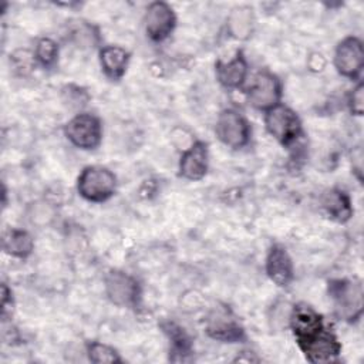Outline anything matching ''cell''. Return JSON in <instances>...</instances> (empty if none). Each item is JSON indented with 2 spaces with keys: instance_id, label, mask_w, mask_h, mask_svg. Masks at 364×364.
Segmentation results:
<instances>
[{
  "instance_id": "6da1fadb",
  "label": "cell",
  "mask_w": 364,
  "mask_h": 364,
  "mask_svg": "<svg viewBox=\"0 0 364 364\" xmlns=\"http://www.w3.org/2000/svg\"><path fill=\"white\" fill-rule=\"evenodd\" d=\"M290 327L300 350L311 363H330L337 360L341 346L326 327L323 317L306 304L296 306L290 314Z\"/></svg>"
},
{
  "instance_id": "7a4b0ae2",
  "label": "cell",
  "mask_w": 364,
  "mask_h": 364,
  "mask_svg": "<svg viewBox=\"0 0 364 364\" xmlns=\"http://www.w3.org/2000/svg\"><path fill=\"white\" fill-rule=\"evenodd\" d=\"M77 189L88 202H105L115 193L117 178L104 166H85L77 179Z\"/></svg>"
},
{
  "instance_id": "3957f363",
  "label": "cell",
  "mask_w": 364,
  "mask_h": 364,
  "mask_svg": "<svg viewBox=\"0 0 364 364\" xmlns=\"http://www.w3.org/2000/svg\"><path fill=\"white\" fill-rule=\"evenodd\" d=\"M328 294L340 318L347 321L360 318L363 313V286L360 282L333 280L328 283Z\"/></svg>"
},
{
  "instance_id": "277c9868",
  "label": "cell",
  "mask_w": 364,
  "mask_h": 364,
  "mask_svg": "<svg viewBox=\"0 0 364 364\" xmlns=\"http://www.w3.org/2000/svg\"><path fill=\"white\" fill-rule=\"evenodd\" d=\"M264 125L267 132L284 146L293 144L301 134V122L297 114L283 104L266 111Z\"/></svg>"
},
{
  "instance_id": "5b68a950",
  "label": "cell",
  "mask_w": 364,
  "mask_h": 364,
  "mask_svg": "<svg viewBox=\"0 0 364 364\" xmlns=\"http://www.w3.org/2000/svg\"><path fill=\"white\" fill-rule=\"evenodd\" d=\"M65 138L80 149H94L102 138L101 121L92 114H78L64 127Z\"/></svg>"
},
{
  "instance_id": "8992f818",
  "label": "cell",
  "mask_w": 364,
  "mask_h": 364,
  "mask_svg": "<svg viewBox=\"0 0 364 364\" xmlns=\"http://www.w3.org/2000/svg\"><path fill=\"white\" fill-rule=\"evenodd\" d=\"M215 132L222 144L229 148H243L250 138V127L245 117L237 111L228 108L223 109L216 119Z\"/></svg>"
},
{
  "instance_id": "52a82bcc",
  "label": "cell",
  "mask_w": 364,
  "mask_h": 364,
  "mask_svg": "<svg viewBox=\"0 0 364 364\" xmlns=\"http://www.w3.org/2000/svg\"><path fill=\"white\" fill-rule=\"evenodd\" d=\"M282 85L276 75L269 71H259L247 90V102L259 111H269L280 104Z\"/></svg>"
},
{
  "instance_id": "ba28073f",
  "label": "cell",
  "mask_w": 364,
  "mask_h": 364,
  "mask_svg": "<svg viewBox=\"0 0 364 364\" xmlns=\"http://www.w3.org/2000/svg\"><path fill=\"white\" fill-rule=\"evenodd\" d=\"M105 293L111 303L119 307H135L141 297L136 279L119 270H111L105 276Z\"/></svg>"
},
{
  "instance_id": "9c48e42d",
  "label": "cell",
  "mask_w": 364,
  "mask_h": 364,
  "mask_svg": "<svg viewBox=\"0 0 364 364\" xmlns=\"http://www.w3.org/2000/svg\"><path fill=\"white\" fill-rule=\"evenodd\" d=\"M206 334L222 343H237L245 338V330L228 307L213 309L205 324Z\"/></svg>"
},
{
  "instance_id": "30bf717a",
  "label": "cell",
  "mask_w": 364,
  "mask_h": 364,
  "mask_svg": "<svg viewBox=\"0 0 364 364\" xmlns=\"http://www.w3.org/2000/svg\"><path fill=\"white\" fill-rule=\"evenodd\" d=\"M334 65L341 75L355 80L364 67V47L361 40L347 37L340 41L334 53Z\"/></svg>"
},
{
  "instance_id": "8fae6325",
  "label": "cell",
  "mask_w": 364,
  "mask_h": 364,
  "mask_svg": "<svg viewBox=\"0 0 364 364\" xmlns=\"http://www.w3.org/2000/svg\"><path fill=\"white\" fill-rule=\"evenodd\" d=\"M144 24L146 36L152 41H164L173 31L176 17L169 4L164 1H155L148 6Z\"/></svg>"
},
{
  "instance_id": "7c38bea8",
  "label": "cell",
  "mask_w": 364,
  "mask_h": 364,
  "mask_svg": "<svg viewBox=\"0 0 364 364\" xmlns=\"http://www.w3.org/2000/svg\"><path fill=\"white\" fill-rule=\"evenodd\" d=\"M208 171V146L202 141L193 142L183 151L179 161V175L188 181H200Z\"/></svg>"
},
{
  "instance_id": "4fadbf2b",
  "label": "cell",
  "mask_w": 364,
  "mask_h": 364,
  "mask_svg": "<svg viewBox=\"0 0 364 364\" xmlns=\"http://www.w3.org/2000/svg\"><path fill=\"white\" fill-rule=\"evenodd\" d=\"M266 273L273 283L286 287L291 283L294 272L293 262L283 246L274 245L266 257Z\"/></svg>"
},
{
  "instance_id": "5bb4252c",
  "label": "cell",
  "mask_w": 364,
  "mask_h": 364,
  "mask_svg": "<svg viewBox=\"0 0 364 364\" xmlns=\"http://www.w3.org/2000/svg\"><path fill=\"white\" fill-rule=\"evenodd\" d=\"M216 78L226 88H239L247 75V63L242 51H237L236 55L225 61L216 63Z\"/></svg>"
},
{
  "instance_id": "9a60e30c",
  "label": "cell",
  "mask_w": 364,
  "mask_h": 364,
  "mask_svg": "<svg viewBox=\"0 0 364 364\" xmlns=\"http://www.w3.org/2000/svg\"><path fill=\"white\" fill-rule=\"evenodd\" d=\"M129 54L119 46H105L100 51V63L104 74L111 80H119L128 67Z\"/></svg>"
},
{
  "instance_id": "2e32d148",
  "label": "cell",
  "mask_w": 364,
  "mask_h": 364,
  "mask_svg": "<svg viewBox=\"0 0 364 364\" xmlns=\"http://www.w3.org/2000/svg\"><path fill=\"white\" fill-rule=\"evenodd\" d=\"M321 206L326 213L337 222H347L353 215L351 200L341 189L327 191L321 198Z\"/></svg>"
},
{
  "instance_id": "e0dca14e",
  "label": "cell",
  "mask_w": 364,
  "mask_h": 364,
  "mask_svg": "<svg viewBox=\"0 0 364 364\" xmlns=\"http://www.w3.org/2000/svg\"><path fill=\"white\" fill-rule=\"evenodd\" d=\"M164 331L168 334L171 341V361H189L192 346L188 334L175 323L164 324Z\"/></svg>"
},
{
  "instance_id": "ac0fdd59",
  "label": "cell",
  "mask_w": 364,
  "mask_h": 364,
  "mask_svg": "<svg viewBox=\"0 0 364 364\" xmlns=\"http://www.w3.org/2000/svg\"><path fill=\"white\" fill-rule=\"evenodd\" d=\"M3 249L6 253L23 259L33 252L34 240L26 230L9 229L3 236Z\"/></svg>"
},
{
  "instance_id": "d6986e66",
  "label": "cell",
  "mask_w": 364,
  "mask_h": 364,
  "mask_svg": "<svg viewBox=\"0 0 364 364\" xmlns=\"http://www.w3.org/2000/svg\"><path fill=\"white\" fill-rule=\"evenodd\" d=\"M252 10L246 7L235 9L229 18V26L232 30V34L237 38H246L249 37L252 31Z\"/></svg>"
},
{
  "instance_id": "ffe728a7",
  "label": "cell",
  "mask_w": 364,
  "mask_h": 364,
  "mask_svg": "<svg viewBox=\"0 0 364 364\" xmlns=\"http://www.w3.org/2000/svg\"><path fill=\"white\" fill-rule=\"evenodd\" d=\"M87 354H88V360L91 363H97V364H104V363H121L122 358L119 357V354L117 353L115 348L102 344V343H91L87 348Z\"/></svg>"
},
{
  "instance_id": "44dd1931",
  "label": "cell",
  "mask_w": 364,
  "mask_h": 364,
  "mask_svg": "<svg viewBox=\"0 0 364 364\" xmlns=\"http://www.w3.org/2000/svg\"><path fill=\"white\" fill-rule=\"evenodd\" d=\"M34 57L43 67H51L57 61V57H58L57 43L47 37L40 38L36 44Z\"/></svg>"
},
{
  "instance_id": "7402d4cb",
  "label": "cell",
  "mask_w": 364,
  "mask_h": 364,
  "mask_svg": "<svg viewBox=\"0 0 364 364\" xmlns=\"http://www.w3.org/2000/svg\"><path fill=\"white\" fill-rule=\"evenodd\" d=\"M348 108L354 115H363L364 111V85L358 82L348 95Z\"/></svg>"
}]
</instances>
